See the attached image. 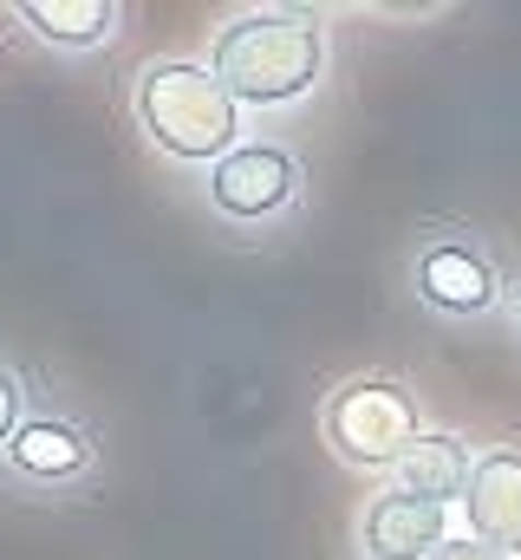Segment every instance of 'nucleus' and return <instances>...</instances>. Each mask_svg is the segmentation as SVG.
Here are the masks:
<instances>
[{
	"mask_svg": "<svg viewBox=\"0 0 521 560\" xmlns=\"http://www.w3.org/2000/svg\"><path fill=\"white\" fill-rule=\"evenodd\" d=\"M209 66L216 79L235 92V105H293L320 85L326 72V26L313 13H293V7H255V13H235L216 26V46H209Z\"/></svg>",
	"mask_w": 521,
	"mask_h": 560,
	"instance_id": "nucleus-1",
	"label": "nucleus"
},
{
	"mask_svg": "<svg viewBox=\"0 0 521 560\" xmlns=\"http://www.w3.org/2000/svg\"><path fill=\"white\" fill-rule=\"evenodd\" d=\"M137 131L176 163H222L242 150V105L202 59H150L130 92Z\"/></svg>",
	"mask_w": 521,
	"mask_h": 560,
	"instance_id": "nucleus-2",
	"label": "nucleus"
},
{
	"mask_svg": "<svg viewBox=\"0 0 521 560\" xmlns=\"http://www.w3.org/2000/svg\"><path fill=\"white\" fill-rule=\"evenodd\" d=\"M320 430H326L339 463H352V469H397L410 456V443L424 436V418H417L410 385H397V378H346L326 398Z\"/></svg>",
	"mask_w": 521,
	"mask_h": 560,
	"instance_id": "nucleus-3",
	"label": "nucleus"
},
{
	"mask_svg": "<svg viewBox=\"0 0 521 560\" xmlns=\"http://www.w3.org/2000/svg\"><path fill=\"white\" fill-rule=\"evenodd\" d=\"M410 287L424 306L450 313V319H476L502 300V280H496V261L483 255L476 235H430L417 255H410Z\"/></svg>",
	"mask_w": 521,
	"mask_h": 560,
	"instance_id": "nucleus-4",
	"label": "nucleus"
},
{
	"mask_svg": "<svg viewBox=\"0 0 521 560\" xmlns=\"http://www.w3.org/2000/svg\"><path fill=\"white\" fill-rule=\"evenodd\" d=\"M300 196V156L280 143H242L209 170V202L229 222H274Z\"/></svg>",
	"mask_w": 521,
	"mask_h": 560,
	"instance_id": "nucleus-5",
	"label": "nucleus"
},
{
	"mask_svg": "<svg viewBox=\"0 0 521 560\" xmlns=\"http://www.w3.org/2000/svg\"><path fill=\"white\" fill-rule=\"evenodd\" d=\"M359 541H366V560H430L443 541H450V509L443 502H424L410 489H379L359 515Z\"/></svg>",
	"mask_w": 521,
	"mask_h": 560,
	"instance_id": "nucleus-6",
	"label": "nucleus"
},
{
	"mask_svg": "<svg viewBox=\"0 0 521 560\" xmlns=\"http://www.w3.org/2000/svg\"><path fill=\"white\" fill-rule=\"evenodd\" d=\"M463 515H470V541L521 560V450H483L476 476L463 489Z\"/></svg>",
	"mask_w": 521,
	"mask_h": 560,
	"instance_id": "nucleus-7",
	"label": "nucleus"
},
{
	"mask_svg": "<svg viewBox=\"0 0 521 560\" xmlns=\"http://www.w3.org/2000/svg\"><path fill=\"white\" fill-rule=\"evenodd\" d=\"M391 476H397V489H410V495L450 509V502H463V489H470V476H476V456H470L463 436H450V430H424V436L410 443V456H404Z\"/></svg>",
	"mask_w": 521,
	"mask_h": 560,
	"instance_id": "nucleus-8",
	"label": "nucleus"
},
{
	"mask_svg": "<svg viewBox=\"0 0 521 560\" xmlns=\"http://www.w3.org/2000/svg\"><path fill=\"white\" fill-rule=\"evenodd\" d=\"M7 463L26 482H66V476L92 469V443H85L79 423H66V418H26L20 436L7 443Z\"/></svg>",
	"mask_w": 521,
	"mask_h": 560,
	"instance_id": "nucleus-9",
	"label": "nucleus"
},
{
	"mask_svg": "<svg viewBox=\"0 0 521 560\" xmlns=\"http://www.w3.org/2000/svg\"><path fill=\"white\" fill-rule=\"evenodd\" d=\"M46 46H66V52H85V46H105L118 33V7L112 0H20L13 7Z\"/></svg>",
	"mask_w": 521,
	"mask_h": 560,
	"instance_id": "nucleus-10",
	"label": "nucleus"
},
{
	"mask_svg": "<svg viewBox=\"0 0 521 560\" xmlns=\"http://www.w3.org/2000/svg\"><path fill=\"white\" fill-rule=\"evenodd\" d=\"M20 436V378L0 365V450Z\"/></svg>",
	"mask_w": 521,
	"mask_h": 560,
	"instance_id": "nucleus-11",
	"label": "nucleus"
},
{
	"mask_svg": "<svg viewBox=\"0 0 521 560\" xmlns=\"http://www.w3.org/2000/svg\"><path fill=\"white\" fill-rule=\"evenodd\" d=\"M430 560H509V555H496V548H483V541H470V535H450Z\"/></svg>",
	"mask_w": 521,
	"mask_h": 560,
	"instance_id": "nucleus-12",
	"label": "nucleus"
},
{
	"mask_svg": "<svg viewBox=\"0 0 521 560\" xmlns=\"http://www.w3.org/2000/svg\"><path fill=\"white\" fill-rule=\"evenodd\" d=\"M516 332H521V293H516Z\"/></svg>",
	"mask_w": 521,
	"mask_h": 560,
	"instance_id": "nucleus-13",
	"label": "nucleus"
}]
</instances>
